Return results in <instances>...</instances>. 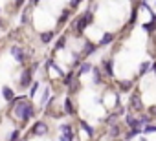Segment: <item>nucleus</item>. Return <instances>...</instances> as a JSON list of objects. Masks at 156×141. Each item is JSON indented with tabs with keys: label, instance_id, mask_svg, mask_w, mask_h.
<instances>
[{
	"label": "nucleus",
	"instance_id": "b1692460",
	"mask_svg": "<svg viewBox=\"0 0 156 141\" xmlns=\"http://www.w3.org/2000/svg\"><path fill=\"white\" fill-rule=\"evenodd\" d=\"M37 88H39V84H37V83H33V88H31V92H30V95H33V94L37 92Z\"/></svg>",
	"mask_w": 156,
	"mask_h": 141
},
{
	"label": "nucleus",
	"instance_id": "a878e982",
	"mask_svg": "<svg viewBox=\"0 0 156 141\" xmlns=\"http://www.w3.org/2000/svg\"><path fill=\"white\" fill-rule=\"evenodd\" d=\"M62 46H64V39H61V40L57 42V50H59V48H62Z\"/></svg>",
	"mask_w": 156,
	"mask_h": 141
},
{
	"label": "nucleus",
	"instance_id": "7ed1b4c3",
	"mask_svg": "<svg viewBox=\"0 0 156 141\" xmlns=\"http://www.w3.org/2000/svg\"><path fill=\"white\" fill-rule=\"evenodd\" d=\"M11 55H13L19 62H22V60H24V51H22L19 46H13V48H11Z\"/></svg>",
	"mask_w": 156,
	"mask_h": 141
},
{
	"label": "nucleus",
	"instance_id": "412c9836",
	"mask_svg": "<svg viewBox=\"0 0 156 141\" xmlns=\"http://www.w3.org/2000/svg\"><path fill=\"white\" fill-rule=\"evenodd\" d=\"M48 95H50V88H46V90H44V97H42V105H44V103L48 101Z\"/></svg>",
	"mask_w": 156,
	"mask_h": 141
},
{
	"label": "nucleus",
	"instance_id": "393cba45",
	"mask_svg": "<svg viewBox=\"0 0 156 141\" xmlns=\"http://www.w3.org/2000/svg\"><path fill=\"white\" fill-rule=\"evenodd\" d=\"M17 137H19V132H13V134H11V137H9V139H11V141H17Z\"/></svg>",
	"mask_w": 156,
	"mask_h": 141
},
{
	"label": "nucleus",
	"instance_id": "6ab92c4d",
	"mask_svg": "<svg viewBox=\"0 0 156 141\" xmlns=\"http://www.w3.org/2000/svg\"><path fill=\"white\" fill-rule=\"evenodd\" d=\"M143 132H147V134H149V132H156V125H149V126H145Z\"/></svg>",
	"mask_w": 156,
	"mask_h": 141
},
{
	"label": "nucleus",
	"instance_id": "f03ea898",
	"mask_svg": "<svg viewBox=\"0 0 156 141\" xmlns=\"http://www.w3.org/2000/svg\"><path fill=\"white\" fill-rule=\"evenodd\" d=\"M61 132H62L61 141H72L73 134H72V126H70V125H62V126H61Z\"/></svg>",
	"mask_w": 156,
	"mask_h": 141
},
{
	"label": "nucleus",
	"instance_id": "f257e3e1",
	"mask_svg": "<svg viewBox=\"0 0 156 141\" xmlns=\"http://www.w3.org/2000/svg\"><path fill=\"white\" fill-rule=\"evenodd\" d=\"M13 114H15L17 117H20L22 121H28V119L33 115V106H31L30 103H26L24 97H20L19 103H17L15 108H13Z\"/></svg>",
	"mask_w": 156,
	"mask_h": 141
},
{
	"label": "nucleus",
	"instance_id": "9d476101",
	"mask_svg": "<svg viewBox=\"0 0 156 141\" xmlns=\"http://www.w3.org/2000/svg\"><path fill=\"white\" fill-rule=\"evenodd\" d=\"M51 37H53V33H51V31H46V33H42V35H41V40H42L44 44H48V42L51 40Z\"/></svg>",
	"mask_w": 156,
	"mask_h": 141
},
{
	"label": "nucleus",
	"instance_id": "2eb2a0df",
	"mask_svg": "<svg viewBox=\"0 0 156 141\" xmlns=\"http://www.w3.org/2000/svg\"><path fill=\"white\" fill-rule=\"evenodd\" d=\"M110 40H112V35H110V33H107V35L101 39V46H103V44H108Z\"/></svg>",
	"mask_w": 156,
	"mask_h": 141
},
{
	"label": "nucleus",
	"instance_id": "dca6fc26",
	"mask_svg": "<svg viewBox=\"0 0 156 141\" xmlns=\"http://www.w3.org/2000/svg\"><path fill=\"white\" fill-rule=\"evenodd\" d=\"M81 126L85 128V132H88V136H92V134H94V130H92V128H90V126H88L85 121H81Z\"/></svg>",
	"mask_w": 156,
	"mask_h": 141
},
{
	"label": "nucleus",
	"instance_id": "f3484780",
	"mask_svg": "<svg viewBox=\"0 0 156 141\" xmlns=\"http://www.w3.org/2000/svg\"><path fill=\"white\" fill-rule=\"evenodd\" d=\"M149 66H151L149 62H143V64L140 66V74H145V72H147V70H149Z\"/></svg>",
	"mask_w": 156,
	"mask_h": 141
},
{
	"label": "nucleus",
	"instance_id": "423d86ee",
	"mask_svg": "<svg viewBox=\"0 0 156 141\" xmlns=\"http://www.w3.org/2000/svg\"><path fill=\"white\" fill-rule=\"evenodd\" d=\"M90 22V15H85L81 20H79V24H77V29H79V31H83L85 28H87V24Z\"/></svg>",
	"mask_w": 156,
	"mask_h": 141
},
{
	"label": "nucleus",
	"instance_id": "4468645a",
	"mask_svg": "<svg viewBox=\"0 0 156 141\" xmlns=\"http://www.w3.org/2000/svg\"><path fill=\"white\" fill-rule=\"evenodd\" d=\"M105 72H107L108 75H112V62H110V60H105Z\"/></svg>",
	"mask_w": 156,
	"mask_h": 141
},
{
	"label": "nucleus",
	"instance_id": "a211bd4d",
	"mask_svg": "<svg viewBox=\"0 0 156 141\" xmlns=\"http://www.w3.org/2000/svg\"><path fill=\"white\" fill-rule=\"evenodd\" d=\"M143 28H145L147 31H151V29H154V28H156V22H149V24H143Z\"/></svg>",
	"mask_w": 156,
	"mask_h": 141
},
{
	"label": "nucleus",
	"instance_id": "0eeeda50",
	"mask_svg": "<svg viewBox=\"0 0 156 141\" xmlns=\"http://www.w3.org/2000/svg\"><path fill=\"white\" fill-rule=\"evenodd\" d=\"M48 128H46V125L44 123H37L35 125V128H33V134H37V136H41V134H44Z\"/></svg>",
	"mask_w": 156,
	"mask_h": 141
},
{
	"label": "nucleus",
	"instance_id": "39448f33",
	"mask_svg": "<svg viewBox=\"0 0 156 141\" xmlns=\"http://www.w3.org/2000/svg\"><path fill=\"white\" fill-rule=\"evenodd\" d=\"M130 108L132 110H141V101H140L138 95H132L130 97Z\"/></svg>",
	"mask_w": 156,
	"mask_h": 141
},
{
	"label": "nucleus",
	"instance_id": "aec40b11",
	"mask_svg": "<svg viewBox=\"0 0 156 141\" xmlns=\"http://www.w3.org/2000/svg\"><path fill=\"white\" fill-rule=\"evenodd\" d=\"M94 83L99 84V70H94Z\"/></svg>",
	"mask_w": 156,
	"mask_h": 141
},
{
	"label": "nucleus",
	"instance_id": "1a4fd4ad",
	"mask_svg": "<svg viewBox=\"0 0 156 141\" xmlns=\"http://www.w3.org/2000/svg\"><path fill=\"white\" fill-rule=\"evenodd\" d=\"M127 123H129V126H134V128H138V126L141 125V123H140V119H134L132 115H129V117H127Z\"/></svg>",
	"mask_w": 156,
	"mask_h": 141
},
{
	"label": "nucleus",
	"instance_id": "5701e85b",
	"mask_svg": "<svg viewBox=\"0 0 156 141\" xmlns=\"http://www.w3.org/2000/svg\"><path fill=\"white\" fill-rule=\"evenodd\" d=\"M121 88H123V90H129V88H130V83H129V81H125V83L121 84Z\"/></svg>",
	"mask_w": 156,
	"mask_h": 141
},
{
	"label": "nucleus",
	"instance_id": "6e6552de",
	"mask_svg": "<svg viewBox=\"0 0 156 141\" xmlns=\"http://www.w3.org/2000/svg\"><path fill=\"white\" fill-rule=\"evenodd\" d=\"M94 50H96V46L92 42H87L85 44V50H83V55H90V53H94Z\"/></svg>",
	"mask_w": 156,
	"mask_h": 141
},
{
	"label": "nucleus",
	"instance_id": "4be33fe9",
	"mask_svg": "<svg viewBox=\"0 0 156 141\" xmlns=\"http://www.w3.org/2000/svg\"><path fill=\"white\" fill-rule=\"evenodd\" d=\"M110 134H112V136H118V134H119V128L112 126V128H110Z\"/></svg>",
	"mask_w": 156,
	"mask_h": 141
},
{
	"label": "nucleus",
	"instance_id": "f8f14e48",
	"mask_svg": "<svg viewBox=\"0 0 156 141\" xmlns=\"http://www.w3.org/2000/svg\"><path fill=\"white\" fill-rule=\"evenodd\" d=\"M2 92H4V97H6L8 101H11V99H13V92H11L8 86H4V88H2Z\"/></svg>",
	"mask_w": 156,
	"mask_h": 141
},
{
	"label": "nucleus",
	"instance_id": "ddd939ff",
	"mask_svg": "<svg viewBox=\"0 0 156 141\" xmlns=\"http://www.w3.org/2000/svg\"><path fill=\"white\" fill-rule=\"evenodd\" d=\"M64 110H66V114H73V108H72V101L70 99L64 101Z\"/></svg>",
	"mask_w": 156,
	"mask_h": 141
},
{
	"label": "nucleus",
	"instance_id": "20e7f679",
	"mask_svg": "<svg viewBox=\"0 0 156 141\" xmlns=\"http://www.w3.org/2000/svg\"><path fill=\"white\" fill-rule=\"evenodd\" d=\"M30 83H31V72H30V70H26V72L22 74L20 84H22V86H30Z\"/></svg>",
	"mask_w": 156,
	"mask_h": 141
},
{
	"label": "nucleus",
	"instance_id": "bb28decb",
	"mask_svg": "<svg viewBox=\"0 0 156 141\" xmlns=\"http://www.w3.org/2000/svg\"><path fill=\"white\" fill-rule=\"evenodd\" d=\"M151 114H152V115H156V106H152V108H151Z\"/></svg>",
	"mask_w": 156,
	"mask_h": 141
},
{
	"label": "nucleus",
	"instance_id": "9b49d317",
	"mask_svg": "<svg viewBox=\"0 0 156 141\" xmlns=\"http://www.w3.org/2000/svg\"><path fill=\"white\" fill-rule=\"evenodd\" d=\"M90 70H92V66H90L88 62H83V64H81V70H79V74L83 75V74H87V72H90Z\"/></svg>",
	"mask_w": 156,
	"mask_h": 141
}]
</instances>
